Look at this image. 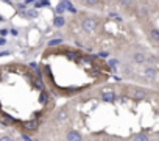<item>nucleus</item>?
I'll return each mask as SVG.
<instances>
[{"label":"nucleus","mask_w":159,"mask_h":141,"mask_svg":"<svg viewBox=\"0 0 159 141\" xmlns=\"http://www.w3.org/2000/svg\"><path fill=\"white\" fill-rule=\"evenodd\" d=\"M134 2V0H120V3H122V5H131V3H133Z\"/></svg>","instance_id":"21"},{"label":"nucleus","mask_w":159,"mask_h":141,"mask_svg":"<svg viewBox=\"0 0 159 141\" xmlns=\"http://www.w3.org/2000/svg\"><path fill=\"white\" fill-rule=\"evenodd\" d=\"M3 21H5V19H3V17H2V16H0V22H3Z\"/></svg>","instance_id":"32"},{"label":"nucleus","mask_w":159,"mask_h":141,"mask_svg":"<svg viewBox=\"0 0 159 141\" xmlns=\"http://www.w3.org/2000/svg\"><path fill=\"white\" fill-rule=\"evenodd\" d=\"M10 50H2V52H0V57H6V55H10Z\"/></svg>","instance_id":"25"},{"label":"nucleus","mask_w":159,"mask_h":141,"mask_svg":"<svg viewBox=\"0 0 159 141\" xmlns=\"http://www.w3.org/2000/svg\"><path fill=\"white\" fill-rule=\"evenodd\" d=\"M98 57H102V58H108V57H109V52L103 50V52H100V53H98Z\"/></svg>","instance_id":"20"},{"label":"nucleus","mask_w":159,"mask_h":141,"mask_svg":"<svg viewBox=\"0 0 159 141\" xmlns=\"http://www.w3.org/2000/svg\"><path fill=\"white\" fill-rule=\"evenodd\" d=\"M66 24V19H64V16H55V19H53V25L58 27V28H62Z\"/></svg>","instance_id":"8"},{"label":"nucleus","mask_w":159,"mask_h":141,"mask_svg":"<svg viewBox=\"0 0 159 141\" xmlns=\"http://www.w3.org/2000/svg\"><path fill=\"white\" fill-rule=\"evenodd\" d=\"M8 33V30H5V28H2V30H0V36H2V38H3V36H5Z\"/></svg>","instance_id":"28"},{"label":"nucleus","mask_w":159,"mask_h":141,"mask_svg":"<svg viewBox=\"0 0 159 141\" xmlns=\"http://www.w3.org/2000/svg\"><path fill=\"white\" fill-rule=\"evenodd\" d=\"M36 2H38V0H25L24 3H25L27 6H28V5H33V3H36Z\"/></svg>","instance_id":"23"},{"label":"nucleus","mask_w":159,"mask_h":141,"mask_svg":"<svg viewBox=\"0 0 159 141\" xmlns=\"http://www.w3.org/2000/svg\"><path fill=\"white\" fill-rule=\"evenodd\" d=\"M2 2H5V3H8V5H13V2H11V0H2Z\"/></svg>","instance_id":"31"},{"label":"nucleus","mask_w":159,"mask_h":141,"mask_svg":"<svg viewBox=\"0 0 159 141\" xmlns=\"http://www.w3.org/2000/svg\"><path fill=\"white\" fill-rule=\"evenodd\" d=\"M6 44V39L5 38H0V45H5Z\"/></svg>","instance_id":"29"},{"label":"nucleus","mask_w":159,"mask_h":141,"mask_svg":"<svg viewBox=\"0 0 159 141\" xmlns=\"http://www.w3.org/2000/svg\"><path fill=\"white\" fill-rule=\"evenodd\" d=\"M0 141H14V140H13L10 135H2L0 136Z\"/></svg>","instance_id":"19"},{"label":"nucleus","mask_w":159,"mask_h":141,"mask_svg":"<svg viewBox=\"0 0 159 141\" xmlns=\"http://www.w3.org/2000/svg\"><path fill=\"white\" fill-rule=\"evenodd\" d=\"M97 3H100V0H84V5L86 6H95Z\"/></svg>","instance_id":"17"},{"label":"nucleus","mask_w":159,"mask_h":141,"mask_svg":"<svg viewBox=\"0 0 159 141\" xmlns=\"http://www.w3.org/2000/svg\"><path fill=\"white\" fill-rule=\"evenodd\" d=\"M62 3H64V5H66V8H67V10H69L70 13H76V8H75L74 5H72V3L69 2V0H62Z\"/></svg>","instance_id":"14"},{"label":"nucleus","mask_w":159,"mask_h":141,"mask_svg":"<svg viewBox=\"0 0 159 141\" xmlns=\"http://www.w3.org/2000/svg\"><path fill=\"white\" fill-rule=\"evenodd\" d=\"M158 69H156V67H154V66H147V67H145V71H144V75L145 77H147V79H156V75H158Z\"/></svg>","instance_id":"3"},{"label":"nucleus","mask_w":159,"mask_h":141,"mask_svg":"<svg viewBox=\"0 0 159 141\" xmlns=\"http://www.w3.org/2000/svg\"><path fill=\"white\" fill-rule=\"evenodd\" d=\"M150 38H151L154 43H159V28L154 27V28L150 30Z\"/></svg>","instance_id":"9"},{"label":"nucleus","mask_w":159,"mask_h":141,"mask_svg":"<svg viewBox=\"0 0 159 141\" xmlns=\"http://www.w3.org/2000/svg\"><path fill=\"white\" fill-rule=\"evenodd\" d=\"M102 101L103 102H114L116 101V93L114 91H103L102 93Z\"/></svg>","instance_id":"4"},{"label":"nucleus","mask_w":159,"mask_h":141,"mask_svg":"<svg viewBox=\"0 0 159 141\" xmlns=\"http://www.w3.org/2000/svg\"><path fill=\"white\" fill-rule=\"evenodd\" d=\"M10 33H11L13 36H17V35H19V31H17L16 28H11V30H10Z\"/></svg>","instance_id":"26"},{"label":"nucleus","mask_w":159,"mask_h":141,"mask_svg":"<svg viewBox=\"0 0 159 141\" xmlns=\"http://www.w3.org/2000/svg\"><path fill=\"white\" fill-rule=\"evenodd\" d=\"M39 102L42 103V105H45V103L48 102V94H47V91H41V96H39Z\"/></svg>","instance_id":"13"},{"label":"nucleus","mask_w":159,"mask_h":141,"mask_svg":"<svg viewBox=\"0 0 159 141\" xmlns=\"http://www.w3.org/2000/svg\"><path fill=\"white\" fill-rule=\"evenodd\" d=\"M56 119L60 121V122H61V121H66V119H67V111H66V110H61L60 113H58V118H56Z\"/></svg>","instance_id":"16"},{"label":"nucleus","mask_w":159,"mask_h":141,"mask_svg":"<svg viewBox=\"0 0 159 141\" xmlns=\"http://www.w3.org/2000/svg\"><path fill=\"white\" fill-rule=\"evenodd\" d=\"M133 141H150V136L147 133H144V132H140V133H137L134 136Z\"/></svg>","instance_id":"11"},{"label":"nucleus","mask_w":159,"mask_h":141,"mask_svg":"<svg viewBox=\"0 0 159 141\" xmlns=\"http://www.w3.org/2000/svg\"><path fill=\"white\" fill-rule=\"evenodd\" d=\"M22 140H24V141H31V138L28 135H25V133H22Z\"/></svg>","instance_id":"27"},{"label":"nucleus","mask_w":159,"mask_h":141,"mask_svg":"<svg viewBox=\"0 0 159 141\" xmlns=\"http://www.w3.org/2000/svg\"><path fill=\"white\" fill-rule=\"evenodd\" d=\"M22 14L27 16V17H30V19H34V17L39 16V13L36 10H25V11H22Z\"/></svg>","instance_id":"10"},{"label":"nucleus","mask_w":159,"mask_h":141,"mask_svg":"<svg viewBox=\"0 0 159 141\" xmlns=\"http://www.w3.org/2000/svg\"><path fill=\"white\" fill-rule=\"evenodd\" d=\"M66 11H67V8H66V5L62 3V0H61V3L56 6V14H58V16H62Z\"/></svg>","instance_id":"12"},{"label":"nucleus","mask_w":159,"mask_h":141,"mask_svg":"<svg viewBox=\"0 0 159 141\" xmlns=\"http://www.w3.org/2000/svg\"><path fill=\"white\" fill-rule=\"evenodd\" d=\"M147 61H148V63H156L158 58H156V57H147Z\"/></svg>","instance_id":"22"},{"label":"nucleus","mask_w":159,"mask_h":141,"mask_svg":"<svg viewBox=\"0 0 159 141\" xmlns=\"http://www.w3.org/2000/svg\"><path fill=\"white\" fill-rule=\"evenodd\" d=\"M109 16H111V19H114V21H117V22H122V17L117 14V13H111Z\"/></svg>","instance_id":"18"},{"label":"nucleus","mask_w":159,"mask_h":141,"mask_svg":"<svg viewBox=\"0 0 159 141\" xmlns=\"http://www.w3.org/2000/svg\"><path fill=\"white\" fill-rule=\"evenodd\" d=\"M66 140L67 141H83V136L78 130H69L66 135Z\"/></svg>","instance_id":"2"},{"label":"nucleus","mask_w":159,"mask_h":141,"mask_svg":"<svg viewBox=\"0 0 159 141\" xmlns=\"http://www.w3.org/2000/svg\"><path fill=\"white\" fill-rule=\"evenodd\" d=\"M97 28V21L92 19V17H88V19L83 21V30L84 31H94Z\"/></svg>","instance_id":"1"},{"label":"nucleus","mask_w":159,"mask_h":141,"mask_svg":"<svg viewBox=\"0 0 159 141\" xmlns=\"http://www.w3.org/2000/svg\"><path fill=\"white\" fill-rule=\"evenodd\" d=\"M60 44H62V39L61 38H55V39L48 41V47H55V45H60Z\"/></svg>","instance_id":"15"},{"label":"nucleus","mask_w":159,"mask_h":141,"mask_svg":"<svg viewBox=\"0 0 159 141\" xmlns=\"http://www.w3.org/2000/svg\"><path fill=\"white\" fill-rule=\"evenodd\" d=\"M133 60L136 63H139V64H142V63L147 61V57H145V53H142V52H136L133 55Z\"/></svg>","instance_id":"7"},{"label":"nucleus","mask_w":159,"mask_h":141,"mask_svg":"<svg viewBox=\"0 0 159 141\" xmlns=\"http://www.w3.org/2000/svg\"><path fill=\"white\" fill-rule=\"evenodd\" d=\"M30 66L33 67V69H38V64H36V63H30Z\"/></svg>","instance_id":"30"},{"label":"nucleus","mask_w":159,"mask_h":141,"mask_svg":"<svg viewBox=\"0 0 159 141\" xmlns=\"http://www.w3.org/2000/svg\"><path fill=\"white\" fill-rule=\"evenodd\" d=\"M117 63H119L117 60H109V66H111V67H116V66H117Z\"/></svg>","instance_id":"24"},{"label":"nucleus","mask_w":159,"mask_h":141,"mask_svg":"<svg viewBox=\"0 0 159 141\" xmlns=\"http://www.w3.org/2000/svg\"><path fill=\"white\" fill-rule=\"evenodd\" d=\"M148 96V91L144 89V88H137L134 91V99L136 101H144V99H147Z\"/></svg>","instance_id":"5"},{"label":"nucleus","mask_w":159,"mask_h":141,"mask_svg":"<svg viewBox=\"0 0 159 141\" xmlns=\"http://www.w3.org/2000/svg\"><path fill=\"white\" fill-rule=\"evenodd\" d=\"M24 125H25V129H27V130H30V132H36V130H38V127H39V122H38V119H31V121L24 122Z\"/></svg>","instance_id":"6"}]
</instances>
